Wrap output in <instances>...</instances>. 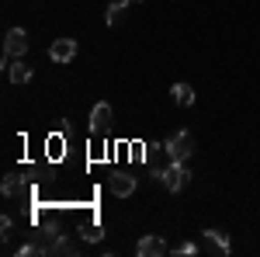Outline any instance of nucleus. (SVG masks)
I'll list each match as a JSON object with an SVG mask.
<instances>
[{
  "label": "nucleus",
  "instance_id": "20e7f679",
  "mask_svg": "<svg viewBox=\"0 0 260 257\" xmlns=\"http://www.w3.org/2000/svg\"><path fill=\"white\" fill-rule=\"evenodd\" d=\"M49 60L59 63V66L73 63L77 60V39H56L52 45H49Z\"/></svg>",
  "mask_w": 260,
  "mask_h": 257
},
{
  "label": "nucleus",
  "instance_id": "f257e3e1",
  "mask_svg": "<svg viewBox=\"0 0 260 257\" xmlns=\"http://www.w3.org/2000/svg\"><path fill=\"white\" fill-rule=\"evenodd\" d=\"M163 153H167L170 160H180V163H187V157L194 153V136H191L187 129L174 132V136L163 142Z\"/></svg>",
  "mask_w": 260,
  "mask_h": 257
},
{
  "label": "nucleus",
  "instance_id": "f3484780",
  "mask_svg": "<svg viewBox=\"0 0 260 257\" xmlns=\"http://www.w3.org/2000/svg\"><path fill=\"white\" fill-rule=\"evenodd\" d=\"M128 4H136V0H128Z\"/></svg>",
  "mask_w": 260,
  "mask_h": 257
},
{
  "label": "nucleus",
  "instance_id": "1a4fd4ad",
  "mask_svg": "<svg viewBox=\"0 0 260 257\" xmlns=\"http://www.w3.org/2000/svg\"><path fill=\"white\" fill-rule=\"evenodd\" d=\"M77 254V243L70 237H62V233H56V240L49 243V257H73Z\"/></svg>",
  "mask_w": 260,
  "mask_h": 257
},
{
  "label": "nucleus",
  "instance_id": "6e6552de",
  "mask_svg": "<svg viewBox=\"0 0 260 257\" xmlns=\"http://www.w3.org/2000/svg\"><path fill=\"white\" fill-rule=\"evenodd\" d=\"M170 247H167V240L163 237H142L139 243H136V254L139 257H160V254H167Z\"/></svg>",
  "mask_w": 260,
  "mask_h": 257
},
{
  "label": "nucleus",
  "instance_id": "f03ea898",
  "mask_svg": "<svg viewBox=\"0 0 260 257\" xmlns=\"http://www.w3.org/2000/svg\"><path fill=\"white\" fill-rule=\"evenodd\" d=\"M156 181H160L167 191H180V188L191 181V170H187V163H180V160H170V163L163 167L160 174H156Z\"/></svg>",
  "mask_w": 260,
  "mask_h": 257
},
{
  "label": "nucleus",
  "instance_id": "9b49d317",
  "mask_svg": "<svg viewBox=\"0 0 260 257\" xmlns=\"http://www.w3.org/2000/svg\"><path fill=\"white\" fill-rule=\"evenodd\" d=\"M170 94H174V101H177L180 108H191V104H194V87H191V83H174Z\"/></svg>",
  "mask_w": 260,
  "mask_h": 257
},
{
  "label": "nucleus",
  "instance_id": "4468645a",
  "mask_svg": "<svg viewBox=\"0 0 260 257\" xmlns=\"http://www.w3.org/2000/svg\"><path fill=\"white\" fill-rule=\"evenodd\" d=\"M174 254H184V257L198 254V243H191V240H184V243H177V247H174Z\"/></svg>",
  "mask_w": 260,
  "mask_h": 257
},
{
  "label": "nucleus",
  "instance_id": "f8f14e48",
  "mask_svg": "<svg viewBox=\"0 0 260 257\" xmlns=\"http://www.w3.org/2000/svg\"><path fill=\"white\" fill-rule=\"evenodd\" d=\"M7 77H11V83H28L31 80V66L24 60H14V66H7Z\"/></svg>",
  "mask_w": 260,
  "mask_h": 257
},
{
  "label": "nucleus",
  "instance_id": "ddd939ff",
  "mask_svg": "<svg viewBox=\"0 0 260 257\" xmlns=\"http://www.w3.org/2000/svg\"><path fill=\"white\" fill-rule=\"evenodd\" d=\"M0 191H4V198H14V195H21V191H24V181H21L18 174H11V178H4Z\"/></svg>",
  "mask_w": 260,
  "mask_h": 257
},
{
  "label": "nucleus",
  "instance_id": "0eeeda50",
  "mask_svg": "<svg viewBox=\"0 0 260 257\" xmlns=\"http://www.w3.org/2000/svg\"><path fill=\"white\" fill-rule=\"evenodd\" d=\"M136 184H139V181L132 178V174H125V170H118V174H111V181H108L111 195H118V198H128L132 191H136Z\"/></svg>",
  "mask_w": 260,
  "mask_h": 257
},
{
  "label": "nucleus",
  "instance_id": "dca6fc26",
  "mask_svg": "<svg viewBox=\"0 0 260 257\" xmlns=\"http://www.w3.org/2000/svg\"><path fill=\"white\" fill-rule=\"evenodd\" d=\"M0 230H4V233H0L4 240L11 237V230H14V222H11V216H4V219H0Z\"/></svg>",
  "mask_w": 260,
  "mask_h": 257
},
{
  "label": "nucleus",
  "instance_id": "2eb2a0df",
  "mask_svg": "<svg viewBox=\"0 0 260 257\" xmlns=\"http://www.w3.org/2000/svg\"><path fill=\"white\" fill-rule=\"evenodd\" d=\"M101 237H104V230H101V226H87V233H83V240H90V243L101 240Z\"/></svg>",
  "mask_w": 260,
  "mask_h": 257
},
{
  "label": "nucleus",
  "instance_id": "9d476101",
  "mask_svg": "<svg viewBox=\"0 0 260 257\" xmlns=\"http://www.w3.org/2000/svg\"><path fill=\"white\" fill-rule=\"evenodd\" d=\"M128 7H132L128 0H115V4H108V11H104V24H108V28H118Z\"/></svg>",
  "mask_w": 260,
  "mask_h": 257
},
{
  "label": "nucleus",
  "instance_id": "7ed1b4c3",
  "mask_svg": "<svg viewBox=\"0 0 260 257\" xmlns=\"http://www.w3.org/2000/svg\"><path fill=\"white\" fill-rule=\"evenodd\" d=\"M24 52H28V32L24 28H11L4 35V56L7 60H24Z\"/></svg>",
  "mask_w": 260,
  "mask_h": 257
},
{
  "label": "nucleus",
  "instance_id": "423d86ee",
  "mask_svg": "<svg viewBox=\"0 0 260 257\" xmlns=\"http://www.w3.org/2000/svg\"><path fill=\"white\" fill-rule=\"evenodd\" d=\"M201 237H205V250H212V254H222V257L233 254V243H229V237H225V233H219V230H205Z\"/></svg>",
  "mask_w": 260,
  "mask_h": 257
},
{
  "label": "nucleus",
  "instance_id": "39448f33",
  "mask_svg": "<svg viewBox=\"0 0 260 257\" xmlns=\"http://www.w3.org/2000/svg\"><path fill=\"white\" fill-rule=\"evenodd\" d=\"M111 119H115V111H111V104L108 101H101V104H94V111H90V132H108L111 129Z\"/></svg>",
  "mask_w": 260,
  "mask_h": 257
}]
</instances>
